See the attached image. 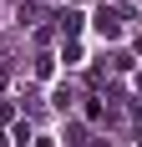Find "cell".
<instances>
[{
	"label": "cell",
	"mask_w": 142,
	"mask_h": 147,
	"mask_svg": "<svg viewBox=\"0 0 142 147\" xmlns=\"http://www.w3.org/2000/svg\"><path fill=\"white\" fill-rule=\"evenodd\" d=\"M71 102H76V96H71V86H56V96H51V107H56V112H66Z\"/></svg>",
	"instance_id": "cell-3"
},
{
	"label": "cell",
	"mask_w": 142,
	"mask_h": 147,
	"mask_svg": "<svg viewBox=\"0 0 142 147\" xmlns=\"http://www.w3.org/2000/svg\"><path fill=\"white\" fill-rule=\"evenodd\" d=\"M137 91H142V76H137Z\"/></svg>",
	"instance_id": "cell-8"
},
{
	"label": "cell",
	"mask_w": 142,
	"mask_h": 147,
	"mask_svg": "<svg viewBox=\"0 0 142 147\" xmlns=\"http://www.w3.org/2000/svg\"><path fill=\"white\" fill-rule=\"evenodd\" d=\"M127 20H132V5H101V10L91 15V30H97L101 41H117Z\"/></svg>",
	"instance_id": "cell-1"
},
{
	"label": "cell",
	"mask_w": 142,
	"mask_h": 147,
	"mask_svg": "<svg viewBox=\"0 0 142 147\" xmlns=\"http://www.w3.org/2000/svg\"><path fill=\"white\" fill-rule=\"evenodd\" d=\"M81 26H86L81 10H61V15H56V30L66 36V41H76V36H81Z\"/></svg>",
	"instance_id": "cell-2"
},
{
	"label": "cell",
	"mask_w": 142,
	"mask_h": 147,
	"mask_svg": "<svg viewBox=\"0 0 142 147\" xmlns=\"http://www.w3.org/2000/svg\"><path fill=\"white\" fill-rule=\"evenodd\" d=\"M51 71H56V61H51V56H36V76H41V81H46V76H51Z\"/></svg>",
	"instance_id": "cell-5"
},
{
	"label": "cell",
	"mask_w": 142,
	"mask_h": 147,
	"mask_svg": "<svg viewBox=\"0 0 142 147\" xmlns=\"http://www.w3.org/2000/svg\"><path fill=\"white\" fill-rule=\"evenodd\" d=\"M30 142H36V147H56V137H30Z\"/></svg>",
	"instance_id": "cell-6"
},
{
	"label": "cell",
	"mask_w": 142,
	"mask_h": 147,
	"mask_svg": "<svg viewBox=\"0 0 142 147\" xmlns=\"http://www.w3.org/2000/svg\"><path fill=\"white\" fill-rule=\"evenodd\" d=\"M61 61H66V66H76V61H81V46L66 41V46H61Z\"/></svg>",
	"instance_id": "cell-4"
},
{
	"label": "cell",
	"mask_w": 142,
	"mask_h": 147,
	"mask_svg": "<svg viewBox=\"0 0 142 147\" xmlns=\"http://www.w3.org/2000/svg\"><path fill=\"white\" fill-rule=\"evenodd\" d=\"M132 51H137V56H142V36H137V41H132Z\"/></svg>",
	"instance_id": "cell-7"
}]
</instances>
